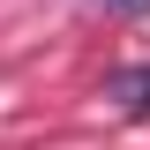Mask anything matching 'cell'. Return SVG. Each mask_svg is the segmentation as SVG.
I'll return each mask as SVG.
<instances>
[{
  "label": "cell",
  "mask_w": 150,
  "mask_h": 150,
  "mask_svg": "<svg viewBox=\"0 0 150 150\" xmlns=\"http://www.w3.org/2000/svg\"><path fill=\"white\" fill-rule=\"evenodd\" d=\"M105 8H120V15H143V8H150V0H105Z\"/></svg>",
  "instance_id": "2"
},
{
  "label": "cell",
  "mask_w": 150,
  "mask_h": 150,
  "mask_svg": "<svg viewBox=\"0 0 150 150\" xmlns=\"http://www.w3.org/2000/svg\"><path fill=\"white\" fill-rule=\"evenodd\" d=\"M105 90L120 98V105H128V112H150V60H135V68H120V75H112V83H105Z\"/></svg>",
  "instance_id": "1"
}]
</instances>
